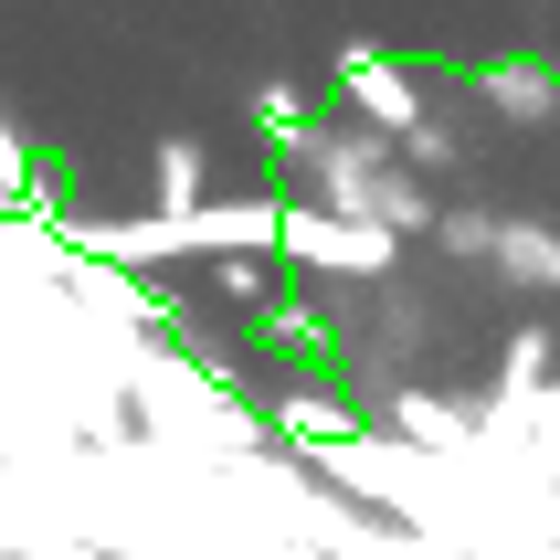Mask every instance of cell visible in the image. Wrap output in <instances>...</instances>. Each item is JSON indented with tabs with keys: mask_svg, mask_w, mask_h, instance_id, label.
<instances>
[{
	"mask_svg": "<svg viewBox=\"0 0 560 560\" xmlns=\"http://www.w3.org/2000/svg\"><path fill=\"white\" fill-rule=\"evenodd\" d=\"M276 244L307 254V265H328V276H381V265H392V233L328 212V201H285V233H276Z\"/></svg>",
	"mask_w": 560,
	"mask_h": 560,
	"instance_id": "1",
	"label": "cell"
},
{
	"mask_svg": "<svg viewBox=\"0 0 560 560\" xmlns=\"http://www.w3.org/2000/svg\"><path fill=\"white\" fill-rule=\"evenodd\" d=\"M339 95L381 127V138H423V95H412V74L392 54H371V43H349V54H339Z\"/></svg>",
	"mask_w": 560,
	"mask_h": 560,
	"instance_id": "2",
	"label": "cell"
},
{
	"mask_svg": "<svg viewBox=\"0 0 560 560\" xmlns=\"http://www.w3.org/2000/svg\"><path fill=\"white\" fill-rule=\"evenodd\" d=\"M476 85L498 95L508 117H550V106H560V85L539 74V63H476Z\"/></svg>",
	"mask_w": 560,
	"mask_h": 560,
	"instance_id": "3",
	"label": "cell"
},
{
	"mask_svg": "<svg viewBox=\"0 0 560 560\" xmlns=\"http://www.w3.org/2000/svg\"><path fill=\"white\" fill-rule=\"evenodd\" d=\"M498 265H508V276H539V285H560V244L539 233V222H498Z\"/></svg>",
	"mask_w": 560,
	"mask_h": 560,
	"instance_id": "4",
	"label": "cell"
},
{
	"mask_svg": "<svg viewBox=\"0 0 560 560\" xmlns=\"http://www.w3.org/2000/svg\"><path fill=\"white\" fill-rule=\"evenodd\" d=\"M159 190H170V222H190V201H201V149H159Z\"/></svg>",
	"mask_w": 560,
	"mask_h": 560,
	"instance_id": "5",
	"label": "cell"
},
{
	"mask_svg": "<svg viewBox=\"0 0 560 560\" xmlns=\"http://www.w3.org/2000/svg\"><path fill=\"white\" fill-rule=\"evenodd\" d=\"M371 222H381V233H412V222H434V201H423V190H412V180H381Z\"/></svg>",
	"mask_w": 560,
	"mask_h": 560,
	"instance_id": "6",
	"label": "cell"
},
{
	"mask_svg": "<svg viewBox=\"0 0 560 560\" xmlns=\"http://www.w3.org/2000/svg\"><path fill=\"white\" fill-rule=\"evenodd\" d=\"M254 127H265V138H296V127H307V95H296V85H265V95H254Z\"/></svg>",
	"mask_w": 560,
	"mask_h": 560,
	"instance_id": "7",
	"label": "cell"
}]
</instances>
